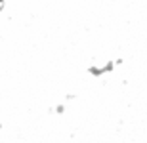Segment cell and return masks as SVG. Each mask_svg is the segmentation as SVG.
<instances>
[{"label":"cell","mask_w":147,"mask_h":143,"mask_svg":"<svg viewBox=\"0 0 147 143\" xmlns=\"http://www.w3.org/2000/svg\"><path fill=\"white\" fill-rule=\"evenodd\" d=\"M86 73L90 75V77H103V71H101V65H90L86 69Z\"/></svg>","instance_id":"cell-1"},{"label":"cell","mask_w":147,"mask_h":143,"mask_svg":"<svg viewBox=\"0 0 147 143\" xmlns=\"http://www.w3.org/2000/svg\"><path fill=\"white\" fill-rule=\"evenodd\" d=\"M115 61L113 59H109V61H105L103 65H101V71H103V75H107V73H113L115 71Z\"/></svg>","instance_id":"cell-2"},{"label":"cell","mask_w":147,"mask_h":143,"mask_svg":"<svg viewBox=\"0 0 147 143\" xmlns=\"http://www.w3.org/2000/svg\"><path fill=\"white\" fill-rule=\"evenodd\" d=\"M54 111L57 113V115H63V113H65V105H63V103L55 105V107H54Z\"/></svg>","instance_id":"cell-3"},{"label":"cell","mask_w":147,"mask_h":143,"mask_svg":"<svg viewBox=\"0 0 147 143\" xmlns=\"http://www.w3.org/2000/svg\"><path fill=\"white\" fill-rule=\"evenodd\" d=\"M4 8H6V4H0V11H4Z\"/></svg>","instance_id":"cell-4"},{"label":"cell","mask_w":147,"mask_h":143,"mask_svg":"<svg viewBox=\"0 0 147 143\" xmlns=\"http://www.w3.org/2000/svg\"><path fill=\"white\" fill-rule=\"evenodd\" d=\"M6 2H8V0H0V4H6Z\"/></svg>","instance_id":"cell-5"},{"label":"cell","mask_w":147,"mask_h":143,"mask_svg":"<svg viewBox=\"0 0 147 143\" xmlns=\"http://www.w3.org/2000/svg\"><path fill=\"white\" fill-rule=\"evenodd\" d=\"M0 132H2V124H0Z\"/></svg>","instance_id":"cell-6"}]
</instances>
